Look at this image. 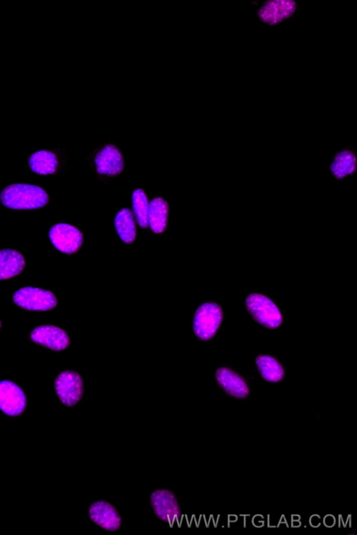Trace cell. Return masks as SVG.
I'll use <instances>...</instances> for the list:
<instances>
[{"instance_id": "obj_14", "label": "cell", "mask_w": 357, "mask_h": 535, "mask_svg": "<svg viewBox=\"0 0 357 535\" xmlns=\"http://www.w3.org/2000/svg\"><path fill=\"white\" fill-rule=\"evenodd\" d=\"M218 385L229 396L245 399L250 394V387L245 378L227 367L218 368L215 372Z\"/></svg>"}, {"instance_id": "obj_10", "label": "cell", "mask_w": 357, "mask_h": 535, "mask_svg": "<svg viewBox=\"0 0 357 535\" xmlns=\"http://www.w3.org/2000/svg\"><path fill=\"white\" fill-rule=\"evenodd\" d=\"M54 389L65 405L73 407L79 403L83 396V380L78 373L71 370L63 371L56 376Z\"/></svg>"}, {"instance_id": "obj_3", "label": "cell", "mask_w": 357, "mask_h": 535, "mask_svg": "<svg viewBox=\"0 0 357 535\" xmlns=\"http://www.w3.org/2000/svg\"><path fill=\"white\" fill-rule=\"evenodd\" d=\"M87 515L93 525L108 533H116L123 525L119 510L109 500H93L88 506Z\"/></svg>"}, {"instance_id": "obj_2", "label": "cell", "mask_w": 357, "mask_h": 535, "mask_svg": "<svg viewBox=\"0 0 357 535\" xmlns=\"http://www.w3.org/2000/svg\"><path fill=\"white\" fill-rule=\"evenodd\" d=\"M149 504L153 515L160 521L173 524L180 518L182 505L170 488L160 487L148 494Z\"/></svg>"}, {"instance_id": "obj_7", "label": "cell", "mask_w": 357, "mask_h": 535, "mask_svg": "<svg viewBox=\"0 0 357 535\" xmlns=\"http://www.w3.org/2000/svg\"><path fill=\"white\" fill-rule=\"evenodd\" d=\"M248 310L260 324L270 328L278 327L282 317L278 307L266 296L251 293L245 299Z\"/></svg>"}, {"instance_id": "obj_6", "label": "cell", "mask_w": 357, "mask_h": 535, "mask_svg": "<svg viewBox=\"0 0 357 535\" xmlns=\"http://www.w3.org/2000/svg\"><path fill=\"white\" fill-rule=\"evenodd\" d=\"M90 162L96 173L105 176H115L124 167L122 153L114 144H104L93 150Z\"/></svg>"}, {"instance_id": "obj_18", "label": "cell", "mask_w": 357, "mask_h": 535, "mask_svg": "<svg viewBox=\"0 0 357 535\" xmlns=\"http://www.w3.org/2000/svg\"><path fill=\"white\" fill-rule=\"evenodd\" d=\"M255 365L259 375L268 382H278L284 378V371L282 366L271 356H258L255 359Z\"/></svg>"}, {"instance_id": "obj_1", "label": "cell", "mask_w": 357, "mask_h": 535, "mask_svg": "<svg viewBox=\"0 0 357 535\" xmlns=\"http://www.w3.org/2000/svg\"><path fill=\"white\" fill-rule=\"evenodd\" d=\"M49 199L40 187L29 184H13L4 188L0 201L6 208L14 210H33L45 206Z\"/></svg>"}, {"instance_id": "obj_5", "label": "cell", "mask_w": 357, "mask_h": 535, "mask_svg": "<svg viewBox=\"0 0 357 535\" xmlns=\"http://www.w3.org/2000/svg\"><path fill=\"white\" fill-rule=\"evenodd\" d=\"M299 9L298 3L295 1H262L256 6V15L261 24L275 26L294 17Z\"/></svg>"}, {"instance_id": "obj_20", "label": "cell", "mask_w": 357, "mask_h": 535, "mask_svg": "<svg viewBox=\"0 0 357 535\" xmlns=\"http://www.w3.org/2000/svg\"><path fill=\"white\" fill-rule=\"evenodd\" d=\"M132 206L137 222L142 227L148 225L149 203L145 192L141 189H135L132 193Z\"/></svg>"}, {"instance_id": "obj_8", "label": "cell", "mask_w": 357, "mask_h": 535, "mask_svg": "<svg viewBox=\"0 0 357 535\" xmlns=\"http://www.w3.org/2000/svg\"><path fill=\"white\" fill-rule=\"evenodd\" d=\"M222 319V311L215 302H206L197 309L193 321L196 336L202 340L212 338L217 332Z\"/></svg>"}, {"instance_id": "obj_4", "label": "cell", "mask_w": 357, "mask_h": 535, "mask_svg": "<svg viewBox=\"0 0 357 535\" xmlns=\"http://www.w3.org/2000/svg\"><path fill=\"white\" fill-rule=\"evenodd\" d=\"M356 147L349 144L337 150L325 162L323 169L335 182L342 183L356 173Z\"/></svg>"}, {"instance_id": "obj_15", "label": "cell", "mask_w": 357, "mask_h": 535, "mask_svg": "<svg viewBox=\"0 0 357 535\" xmlns=\"http://www.w3.org/2000/svg\"><path fill=\"white\" fill-rule=\"evenodd\" d=\"M24 265V258L17 250L11 249L0 250V280L18 275Z\"/></svg>"}, {"instance_id": "obj_11", "label": "cell", "mask_w": 357, "mask_h": 535, "mask_svg": "<svg viewBox=\"0 0 357 535\" xmlns=\"http://www.w3.org/2000/svg\"><path fill=\"white\" fill-rule=\"evenodd\" d=\"M49 238L59 251L67 254L76 252L83 242L82 232L74 226L66 223L53 225L49 231Z\"/></svg>"}, {"instance_id": "obj_17", "label": "cell", "mask_w": 357, "mask_h": 535, "mask_svg": "<svg viewBox=\"0 0 357 535\" xmlns=\"http://www.w3.org/2000/svg\"><path fill=\"white\" fill-rule=\"evenodd\" d=\"M168 205L162 197H156L149 204L148 223L156 233L164 231L167 221Z\"/></svg>"}, {"instance_id": "obj_16", "label": "cell", "mask_w": 357, "mask_h": 535, "mask_svg": "<svg viewBox=\"0 0 357 535\" xmlns=\"http://www.w3.org/2000/svg\"><path fill=\"white\" fill-rule=\"evenodd\" d=\"M28 163L33 172L40 175H49L56 171L58 158L52 151L40 150L31 155Z\"/></svg>"}, {"instance_id": "obj_19", "label": "cell", "mask_w": 357, "mask_h": 535, "mask_svg": "<svg viewBox=\"0 0 357 535\" xmlns=\"http://www.w3.org/2000/svg\"><path fill=\"white\" fill-rule=\"evenodd\" d=\"M114 224L116 232L121 239L126 242L131 243L135 238V226L132 213L127 208L118 211Z\"/></svg>"}, {"instance_id": "obj_9", "label": "cell", "mask_w": 357, "mask_h": 535, "mask_svg": "<svg viewBox=\"0 0 357 535\" xmlns=\"http://www.w3.org/2000/svg\"><path fill=\"white\" fill-rule=\"evenodd\" d=\"M13 300L22 308L38 311L51 310L57 304L53 293L34 287H23L18 289L14 293Z\"/></svg>"}, {"instance_id": "obj_12", "label": "cell", "mask_w": 357, "mask_h": 535, "mask_svg": "<svg viewBox=\"0 0 357 535\" xmlns=\"http://www.w3.org/2000/svg\"><path fill=\"white\" fill-rule=\"evenodd\" d=\"M26 399L23 390L10 380L0 381V410L9 416L21 414L26 407Z\"/></svg>"}, {"instance_id": "obj_21", "label": "cell", "mask_w": 357, "mask_h": 535, "mask_svg": "<svg viewBox=\"0 0 357 535\" xmlns=\"http://www.w3.org/2000/svg\"><path fill=\"white\" fill-rule=\"evenodd\" d=\"M0 327H1V320H0Z\"/></svg>"}, {"instance_id": "obj_13", "label": "cell", "mask_w": 357, "mask_h": 535, "mask_svg": "<svg viewBox=\"0 0 357 535\" xmlns=\"http://www.w3.org/2000/svg\"><path fill=\"white\" fill-rule=\"evenodd\" d=\"M30 338L33 342L56 351L65 350L70 345L68 334L61 328L52 325L35 327L31 332Z\"/></svg>"}]
</instances>
